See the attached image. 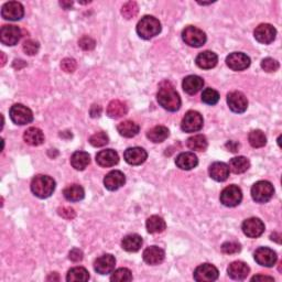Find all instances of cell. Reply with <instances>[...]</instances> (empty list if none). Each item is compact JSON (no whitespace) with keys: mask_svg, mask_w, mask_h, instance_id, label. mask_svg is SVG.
I'll return each mask as SVG.
<instances>
[{"mask_svg":"<svg viewBox=\"0 0 282 282\" xmlns=\"http://www.w3.org/2000/svg\"><path fill=\"white\" fill-rule=\"evenodd\" d=\"M157 99L158 103L169 112H178L181 107L180 95L170 82H163L160 84Z\"/></svg>","mask_w":282,"mask_h":282,"instance_id":"1","label":"cell"},{"mask_svg":"<svg viewBox=\"0 0 282 282\" xmlns=\"http://www.w3.org/2000/svg\"><path fill=\"white\" fill-rule=\"evenodd\" d=\"M55 190V181L49 175H37L32 179L31 191L40 198H48Z\"/></svg>","mask_w":282,"mask_h":282,"instance_id":"2","label":"cell"},{"mask_svg":"<svg viewBox=\"0 0 282 282\" xmlns=\"http://www.w3.org/2000/svg\"><path fill=\"white\" fill-rule=\"evenodd\" d=\"M161 32V24L152 16H145L137 25V33L141 39L149 40Z\"/></svg>","mask_w":282,"mask_h":282,"instance_id":"3","label":"cell"},{"mask_svg":"<svg viewBox=\"0 0 282 282\" xmlns=\"http://www.w3.org/2000/svg\"><path fill=\"white\" fill-rule=\"evenodd\" d=\"M274 194V187L268 181H258L251 187V197L257 203H267Z\"/></svg>","mask_w":282,"mask_h":282,"instance_id":"4","label":"cell"},{"mask_svg":"<svg viewBox=\"0 0 282 282\" xmlns=\"http://www.w3.org/2000/svg\"><path fill=\"white\" fill-rule=\"evenodd\" d=\"M182 39L187 46L193 48H201L206 42V35L196 27H186L182 31Z\"/></svg>","mask_w":282,"mask_h":282,"instance_id":"5","label":"cell"},{"mask_svg":"<svg viewBox=\"0 0 282 282\" xmlns=\"http://www.w3.org/2000/svg\"><path fill=\"white\" fill-rule=\"evenodd\" d=\"M10 118L16 125L24 126L27 124H30L33 120V114L30 108L22 104H16L10 108Z\"/></svg>","mask_w":282,"mask_h":282,"instance_id":"6","label":"cell"},{"mask_svg":"<svg viewBox=\"0 0 282 282\" xmlns=\"http://www.w3.org/2000/svg\"><path fill=\"white\" fill-rule=\"evenodd\" d=\"M203 124L204 120L202 115L195 110H190L182 119L181 129L184 132H196L202 129Z\"/></svg>","mask_w":282,"mask_h":282,"instance_id":"7","label":"cell"},{"mask_svg":"<svg viewBox=\"0 0 282 282\" xmlns=\"http://www.w3.org/2000/svg\"><path fill=\"white\" fill-rule=\"evenodd\" d=\"M220 202L227 207H235L239 205L242 200V192L237 185H229L220 193Z\"/></svg>","mask_w":282,"mask_h":282,"instance_id":"8","label":"cell"},{"mask_svg":"<svg viewBox=\"0 0 282 282\" xmlns=\"http://www.w3.org/2000/svg\"><path fill=\"white\" fill-rule=\"evenodd\" d=\"M21 38V30L17 26L6 25L0 30V41L5 46L13 47L19 42Z\"/></svg>","mask_w":282,"mask_h":282,"instance_id":"9","label":"cell"},{"mask_svg":"<svg viewBox=\"0 0 282 282\" xmlns=\"http://www.w3.org/2000/svg\"><path fill=\"white\" fill-rule=\"evenodd\" d=\"M228 107L236 114L245 113L248 107V99L241 92H231L227 95Z\"/></svg>","mask_w":282,"mask_h":282,"instance_id":"10","label":"cell"},{"mask_svg":"<svg viewBox=\"0 0 282 282\" xmlns=\"http://www.w3.org/2000/svg\"><path fill=\"white\" fill-rule=\"evenodd\" d=\"M218 278V270L211 263H203L194 271V280L198 282H212Z\"/></svg>","mask_w":282,"mask_h":282,"instance_id":"11","label":"cell"},{"mask_svg":"<svg viewBox=\"0 0 282 282\" xmlns=\"http://www.w3.org/2000/svg\"><path fill=\"white\" fill-rule=\"evenodd\" d=\"M25 15V9L18 2H9L3 6L2 16L5 20L9 21H18Z\"/></svg>","mask_w":282,"mask_h":282,"instance_id":"12","label":"cell"},{"mask_svg":"<svg viewBox=\"0 0 282 282\" xmlns=\"http://www.w3.org/2000/svg\"><path fill=\"white\" fill-rule=\"evenodd\" d=\"M253 36H255L256 40L259 43L270 44L271 42H273V40L275 39L277 30H275V28L271 25L261 24L256 28L255 32H253Z\"/></svg>","mask_w":282,"mask_h":282,"instance_id":"13","label":"cell"},{"mask_svg":"<svg viewBox=\"0 0 282 282\" xmlns=\"http://www.w3.org/2000/svg\"><path fill=\"white\" fill-rule=\"evenodd\" d=\"M242 231L244 234L249 237V238H257V237L261 236L264 231V224L261 219L257 217H251L246 219L242 223Z\"/></svg>","mask_w":282,"mask_h":282,"instance_id":"14","label":"cell"},{"mask_svg":"<svg viewBox=\"0 0 282 282\" xmlns=\"http://www.w3.org/2000/svg\"><path fill=\"white\" fill-rule=\"evenodd\" d=\"M226 64L233 71H244L249 68L250 59L245 53L235 52L228 55L227 59H226Z\"/></svg>","mask_w":282,"mask_h":282,"instance_id":"15","label":"cell"},{"mask_svg":"<svg viewBox=\"0 0 282 282\" xmlns=\"http://www.w3.org/2000/svg\"><path fill=\"white\" fill-rule=\"evenodd\" d=\"M255 260L258 264L263 267H272L277 262V253L268 247H260L255 251Z\"/></svg>","mask_w":282,"mask_h":282,"instance_id":"16","label":"cell"},{"mask_svg":"<svg viewBox=\"0 0 282 282\" xmlns=\"http://www.w3.org/2000/svg\"><path fill=\"white\" fill-rule=\"evenodd\" d=\"M116 266V259L110 253H106L97 258L94 262V269L99 274H108L114 271Z\"/></svg>","mask_w":282,"mask_h":282,"instance_id":"17","label":"cell"},{"mask_svg":"<svg viewBox=\"0 0 282 282\" xmlns=\"http://www.w3.org/2000/svg\"><path fill=\"white\" fill-rule=\"evenodd\" d=\"M124 158L127 163L131 165H140L146 161L148 158V153L140 147L128 148L124 153Z\"/></svg>","mask_w":282,"mask_h":282,"instance_id":"18","label":"cell"},{"mask_svg":"<svg viewBox=\"0 0 282 282\" xmlns=\"http://www.w3.org/2000/svg\"><path fill=\"white\" fill-rule=\"evenodd\" d=\"M96 162L102 168H110L119 162V156L113 149H106L96 154Z\"/></svg>","mask_w":282,"mask_h":282,"instance_id":"19","label":"cell"},{"mask_svg":"<svg viewBox=\"0 0 282 282\" xmlns=\"http://www.w3.org/2000/svg\"><path fill=\"white\" fill-rule=\"evenodd\" d=\"M126 183V176L121 171L115 170L109 172L104 179V185L109 191H116L124 186Z\"/></svg>","mask_w":282,"mask_h":282,"instance_id":"20","label":"cell"},{"mask_svg":"<svg viewBox=\"0 0 282 282\" xmlns=\"http://www.w3.org/2000/svg\"><path fill=\"white\" fill-rule=\"evenodd\" d=\"M143 260L146 263L151 264V266H156V264L161 263L164 260L165 253L164 250L157 246L148 247L147 249L143 251Z\"/></svg>","mask_w":282,"mask_h":282,"instance_id":"21","label":"cell"},{"mask_svg":"<svg viewBox=\"0 0 282 282\" xmlns=\"http://www.w3.org/2000/svg\"><path fill=\"white\" fill-rule=\"evenodd\" d=\"M249 271H250V268L248 267L247 263L242 262V261L231 262L227 269L228 275L234 280L246 279L247 275L249 274Z\"/></svg>","mask_w":282,"mask_h":282,"instance_id":"22","label":"cell"},{"mask_svg":"<svg viewBox=\"0 0 282 282\" xmlns=\"http://www.w3.org/2000/svg\"><path fill=\"white\" fill-rule=\"evenodd\" d=\"M204 86V81L202 77L197 75H189L186 76L182 83V87L186 94L189 95H195L196 93L200 92Z\"/></svg>","mask_w":282,"mask_h":282,"instance_id":"23","label":"cell"},{"mask_svg":"<svg viewBox=\"0 0 282 282\" xmlns=\"http://www.w3.org/2000/svg\"><path fill=\"white\" fill-rule=\"evenodd\" d=\"M229 167L224 162H214L209 167V176L217 182H224L229 176Z\"/></svg>","mask_w":282,"mask_h":282,"instance_id":"24","label":"cell"},{"mask_svg":"<svg viewBox=\"0 0 282 282\" xmlns=\"http://www.w3.org/2000/svg\"><path fill=\"white\" fill-rule=\"evenodd\" d=\"M195 62L200 69L211 70L216 66L218 62V57L216 53L212 51H204L197 55Z\"/></svg>","mask_w":282,"mask_h":282,"instance_id":"25","label":"cell"},{"mask_svg":"<svg viewBox=\"0 0 282 282\" xmlns=\"http://www.w3.org/2000/svg\"><path fill=\"white\" fill-rule=\"evenodd\" d=\"M175 164L181 170H192L196 168L198 159L193 152H182L176 157Z\"/></svg>","mask_w":282,"mask_h":282,"instance_id":"26","label":"cell"},{"mask_svg":"<svg viewBox=\"0 0 282 282\" xmlns=\"http://www.w3.org/2000/svg\"><path fill=\"white\" fill-rule=\"evenodd\" d=\"M24 140L26 143L33 147L40 146L44 142V135L41 129L36 128V127H30L27 129L24 134Z\"/></svg>","mask_w":282,"mask_h":282,"instance_id":"27","label":"cell"},{"mask_svg":"<svg viewBox=\"0 0 282 282\" xmlns=\"http://www.w3.org/2000/svg\"><path fill=\"white\" fill-rule=\"evenodd\" d=\"M127 113H128L127 105L124 102L118 101V99H115V101L110 102L107 107V115L110 118L114 119L124 117V116L127 115Z\"/></svg>","mask_w":282,"mask_h":282,"instance_id":"28","label":"cell"},{"mask_svg":"<svg viewBox=\"0 0 282 282\" xmlns=\"http://www.w3.org/2000/svg\"><path fill=\"white\" fill-rule=\"evenodd\" d=\"M91 163L90 154L85 151H76L71 157V164L75 170L83 171Z\"/></svg>","mask_w":282,"mask_h":282,"instance_id":"29","label":"cell"},{"mask_svg":"<svg viewBox=\"0 0 282 282\" xmlns=\"http://www.w3.org/2000/svg\"><path fill=\"white\" fill-rule=\"evenodd\" d=\"M121 246L124 249L128 252H136L141 248L142 246V238L141 236L137 234L127 235L125 238L121 241Z\"/></svg>","mask_w":282,"mask_h":282,"instance_id":"30","label":"cell"},{"mask_svg":"<svg viewBox=\"0 0 282 282\" xmlns=\"http://www.w3.org/2000/svg\"><path fill=\"white\" fill-rule=\"evenodd\" d=\"M64 197L70 202H79L82 201L85 196L84 189L79 184H72L65 187L63 191Z\"/></svg>","mask_w":282,"mask_h":282,"instance_id":"31","label":"cell"},{"mask_svg":"<svg viewBox=\"0 0 282 282\" xmlns=\"http://www.w3.org/2000/svg\"><path fill=\"white\" fill-rule=\"evenodd\" d=\"M169 135H170L169 129L164 126H156L150 130H148L147 132L148 139L154 143L163 142L169 137Z\"/></svg>","mask_w":282,"mask_h":282,"instance_id":"32","label":"cell"},{"mask_svg":"<svg viewBox=\"0 0 282 282\" xmlns=\"http://www.w3.org/2000/svg\"><path fill=\"white\" fill-rule=\"evenodd\" d=\"M117 130L120 136L126 138H132L139 134L140 127L131 120H125L117 126Z\"/></svg>","mask_w":282,"mask_h":282,"instance_id":"33","label":"cell"},{"mask_svg":"<svg viewBox=\"0 0 282 282\" xmlns=\"http://www.w3.org/2000/svg\"><path fill=\"white\" fill-rule=\"evenodd\" d=\"M147 230L150 234H158V233H162L164 231V229L167 228V224H165L164 219L162 217L158 216V215H153V216H150L147 219Z\"/></svg>","mask_w":282,"mask_h":282,"instance_id":"34","label":"cell"},{"mask_svg":"<svg viewBox=\"0 0 282 282\" xmlns=\"http://www.w3.org/2000/svg\"><path fill=\"white\" fill-rule=\"evenodd\" d=\"M228 167L231 172H234L235 174H240L249 169L250 162L245 157H235L229 161Z\"/></svg>","mask_w":282,"mask_h":282,"instance_id":"35","label":"cell"},{"mask_svg":"<svg viewBox=\"0 0 282 282\" xmlns=\"http://www.w3.org/2000/svg\"><path fill=\"white\" fill-rule=\"evenodd\" d=\"M186 146L193 151H205L208 146L207 139L205 136L203 135H195L190 137L187 139Z\"/></svg>","mask_w":282,"mask_h":282,"instance_id":"36","label":"cell"},{"mask_svg":"<svg viewBox=\"0 0 282 282\" xmlns=\"http://www.w3.org/2000/svg\"><path fill=\"white\" fill-rule=\"evenodd\" d=\"M90 279V273L83 267L72 268L66 275V280L69 282H85Z\"/></svg>","mask_w":282,"mask_h":282,"instance_id":"37","label":"cell"},{"mask_svg":"<svg viewBox=\"0 0 282 282\" xmlns=\"http://www.w3.org/2000/svg\"><path fill=\"white\" fill-rule=\"evenodd\" d=\"M248 140H249L250 146L253 148H262L266 146L267 143V137L263 134L261 130L256 129L252 130L249 136H248Z\"/></svg>","mask_w":282,"mask_h":282,"instance_id":"38","label":"cell"},{"mask_svg":"<svg viewBox=\"0 0 282 282\" xmlns=\"http://www.w3.org/2000/svg\"><path fill=\"white\" fill-rule=\"evenodd\" d=\"M138 11H139V7H138L137 3L128 2L123 6V8H121V15L124 16L125 19L129 20L135 18V17L138 15Z\"/></svg>","mask_w":282,"mask_h":282,"instance_id":"39","label":"cell"},{"mask_svg":"<svg viewBox=\"0 0 282 282\" xmlns=\"http://www.w3.org/2000/svg\"><path fill=\"white\" fill-rule=\"evenodd\" d=\"M219 101V94L213 88H206L202 93V102L207 105H215Z\"/></svg>","mask_w":282,"mask_h":282,"instance_id":"40","label":"cell"},{"mask_svg":"<svg viewBox=\"0 0 282 282\" xmlns=\"http://www.w3.org/2000/svg\"><path fill=\"white\" fill-rule=\"evenodd\" d=\"M112 281H117V282H125V281H131L132 280V273L129 269L127 268H119L113 272L112 277H110Z\"/></svg>","mask_w":282,"mask_h":282,"instance_id":"41","label":"cell"},{"mask_svg":"<svg viewBox=\"0 0 282 282\" xmlns=\"http://www.w3.org/2000/svg\"><path fill=\"white\" fill-rule=\"evenodd\" d=\"M108 142H109V138L104 131L96 132V134H94L90 138V143L93 147H104L106 146Z\"/></svg>","mask_w":282,"mask_h":282,"instance_id":"42","label":"cell"},{"mask_svg":"<svg viewBox=\"0 0 282 282\" xmlns=\"http://www.w3.org/2000/svg\"><path fill=\"white\" fill-rule=\"evenodd\" d=\"M261 68L268 73H272L279 69V63L271 58H266L261 61Z\"/></svg>","mask_w":282,"mask_h":282,"instance_id":"43","label":"cell"},{"mask_svg":"<svg viewBox=\"0 0 282 282\" xmlns=\"http://www.w3.org/2000/svg\"><path fill=\"white\" fill-rule=\"evenodd\" d=\"M241 249L240 245L238 242H235V241H227V242H224L222 245V251L226 255H233V253H237L239 252Z\"/></svg>","mask_w":282,"mask_h":282,"instance_id":"44","label":"cell"},{"mask_svg":"<svg viewBox=\"0 0 282 282\" xmlns=\"http://www.w3.org/2000/svg\"><path fill=\"white\" fill-rule=\"evenodd\" d=\"M22 49H24V51L28 55H36L39 52L40 46H39V43L35 40H27L25 41L24 46H22Z\"/></svg>","mask_w":282,"mask_h":282,"instance_id":"45","label":"cell"},{"mask_svg":"<svg viewBox=\"0 0 282 282\" xmlns=\"http://www.w3.org/2000/svg\"><path fill=\"white\" fill-rule=\"evenodd\" d=\"M79 46L84 50V51H91L96 46V42L94 39H92L91 37L88 36H84L80 39L79 41Z\"/></svg>","mask_w":282,"mask_h":282,"instance_id":"46","label":"cell"},{"mask_svg":"<svg viewBox=\"0 0 282 282\" xmlns=\"http://www.w3.org/2000/svg\"><path fill=\"white\" fill-rule=\"evenodd\" d=\"M61 68H62V70L66 72V73H73L77 68V63L74 59L66 58L62 61V63H61Z\"/></svg>","mask_w":282,"mask_h":282,"instance_id":"47","label":"cell"},{"mask_svg":"<svg viewBox=\"0 0 282 282\" xmlns=\"http://www.w3.org/2000/svg\"><path fill=\"white\" fill-rule=\"evenodd\" d=\"M58 213L61 217H63L65 219H73L75 217V211L72 207L69 206H63L60 207L58 209Z\"/></svg>","mask_w":282,"mask_h":282,"instance_id":"48","label":"cell"},{"mask_svg":"<svg viewBox=\"0 0 282 282\" xmlns=\"http://www.w3.org/2000/svg\"><path fill=\"white\" fill-rule=\"evenodd\" d=\"M69 258H70V260H72L73 262H79L83 259V251L77 249V248H74V249H72L70 251Z\"/></svg>","mask_w":282,"mask_h":282,"instance_id":"49","label":"cell"},{"mask_svg":"<svg viewBox=\"0 0 282 282\" xmlns=\"http://www.w3.org/2000/svg\"><path fill=\"white\" fill-rule=\"evenodd\" d=\"M102 114V107L99 106V105H93L92 108H91V116L93 118H96L99 117Z\"/></svg>","mask_w":282,"mask_h":282,"instance_id":"50","label":"cell"},{"mask_svg":"<svg viewBox=\"0 0 282 282\" xmlns=\"http://www.w3.org/2000/svg\"><path fill=\"white\" fill-rule=\"evenodd\" d=\"M226 147H227L229 150L231 152H237L238 151V148H239V145L237 142H234V141H229L226 143Z\"/></svg>","mask_w":282,"mask_h":282,"instance_id":"51","label":"cell"},{"mask_svg":"<svg viewBox=\"0 0 282 282\" xmlns=\"http://www.w3.org/2000/svg\"><path fill=\"white\" fill-rule=\"evenodd\" d=\"M259 280H270L273 281L272 277H268V275H255L251 278V281H259Z\"/></svg>","mask_w":282,"mask_h":282,"instance_id":"52","label":"cell"},{"mask_svg":"<svg viewBox=\"0 0 282 282\" xmlns=\"http://www.w3.org/2000/svg\"><path fill=\"white\" fill-rule=\"evenodd\" d=\"M60 5L62 6L64 9H70L72 7V5H73V3H72V2H68V3H66V2H61Z\"/></svg>","mask_w":282,"mask_h":282,"instance_id":"53","label":"cell"},{"mask_svg":"<svg viewBox=\"0 0 282 282\" xmlns=\"http://www.w3.org/2000/svg\"><path fill=\"white\" fill-rule=\"evenodd\" d=\"M60 278H59V275H58V273L57 272H53V273H51V275H50V277H48V281H51V280H59Z\"/></svg>","mask_w":282,"mask_h":282,"instance_id":"54","label":"cell"},{"mask_svg":"<svg viewBox=\"0 0 282 282\" xmlns=\"http://www.w3.org/2000/svg\"><path fill=\"white\" fill-rule=\"evenodd\" d=\"M271 239H272V240H275V241L279 242V244H280V235H279V234H277V233L272 234V235H271Z\"/></svg>","mask_w":282,"mask_h":282,"instance_id":"55","label":"cell"},{"mask_svg":"<svg viewBox=\"0 0 282 282\" xmlns=\"http://www.w3.org/2000/svg\"><path fill=\"white\" fill-rule=\"evenodd\" d=\"M2 58H3V61H2V66H4V65H5V63H6V55H5V53H4V52H2Z\"/></svg>","mask_w":282,"mask_h":282,"instance_id":"56","label":"cell"}]
</instances>
